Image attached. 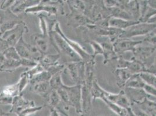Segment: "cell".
I'll return each mask as SVG.
<instances>
[{
  "instance_id": "35",
  "label": "cell",
  "mask_w": 156,
  "mask_h": 116,
  "mask_svg": "<svg viewBox=\"0 0 156 116\" xmlns=\"http://www.w3.org/2000/svg\"><path fill=\"white\" fill-rule=\"evenodd\" d=\"M39 20H40V27L41 31V34L45 36H48V29L47 24L45 17L43 15H39Z\"/></svg>"
},
{
  "instance_id": "25",
  "label": "cell",
  "mask_w": 156,
  "mask_h": 116,
  "mask_svg": "<svg viewBox=\"0 0 156 116\" xmlns=\"http://www.w3.org/2000/svg\"><path fill=\"white\" fill-rule=\"evenodd\" d=\"M46 100L48 104L51 107V109H56L61 103L60 97L57 90H52L50 92Z\"/></svg>"
},
{
  "instance_id": "31",
  "label": "cell",
  "mask_w": 156,
  "mask_h": 116,
  "mask_svg": "<svg viewBox=\"0 0 156 116\" xmlns=\"http://www.w3.org/2000/svg\"><path fill=\"white\" fill-rule=\"evenodd\" d=\"M5 59L8 60H18L20 59L18 53L16 51L15 47L9 46L5 51L3 53Z\"/></svg>"
},
{
  "instance_id": "46",
  "label": "cell",
  "mask_w": 156,
  "mask_h": 116,
  "mask_svg": "<svg viewBox=\"0 0 156 116\" xmlns=\"http://www.w3.org/2000/svg\"><path fill=\"white\" fill-rule=\"evenodd\" d=\"M3 114L4 113H2V111H0V116H3Z\"/></svg>"
},
{
  "instance_id": "9",
  "label": "cell",
  "mask_w": 156,
  "mask_h": 116,
  "mask_svg": "<svg viewBox=\"0 0 156 116\" xmlns=\"http://www.w3.org/2000/svg\"><path fill=\"white\" fill-rule=\"evenodd\" d=\"M122 90H124L125 95L129 100L131 104L141 102L146 99H149L151 101H156V97L148 95L143 89L124 88Z\"/></svg>"
},
{
  "instance_id": "12",
  "label": "cell",
  "mask_w": 156,
  "mask_h": 116,
  "mask_svg": "<svg viewBox=\"0 0 156 116\" xmlns=\"http://www.w3.org/2000/svg\"><path fill=\"white\" fill-rule=\"evenodd\" d=\"M92 97L90 89L85 84L82 85V113L81 116H89L91 109Z\"/></svg>"
},
{
  "instance_id": "21",
  "label": "cell",
  "mask_w": 156,
  "mask_h": 116,
  "mask_svg": "<svg viewBox=\"0 0 156 116\" xmlns=\"http://www.w3.org/2000/svg\"><path fill=\"white\" fill-rule=\"evenodd\" d=\"M117 78V84L119 88H124L125 84L133 74L128 69L126 68H117L115 70Z\"/></svg>"
},
{
  "instance_id": "13",
  "label": "cell",
  "mask_w": 156,
  "mask_h": 116,
  "mask_svg": "<svg viewBox=\"0 0 156 116\" xmlns=\"http://www.w3.org/2000/svg\"><path fill=\"white\" fill-rule=\"evenodd\" d=\"M11 105L12 107L9 112H12L16 114H18L22 110L27 108L35 107V104L33 101H29L25 99L21 94L13 97Z\"/></svg>"
},
{
  "instance_id": "43",
  "label": "cell",
  "mask_w": 156,
  "mask_h": 116,
  "mask_svg": "<svg viewBox=\"0 0 156 116\" xmlns=\"http://www.w3.org/2000/svg\"><path fill=\"white\" fill-rule=\"evenodd\" d=\"M5 58L4 57L3 53L0 52V66L5 62Z\"/></svg>"
},
{
  "instance_id": "22",
  "label": "cell",
  "mask_w": 156,
  "mask_h": 116,
  "mask_svg": "<svg viewBox=\"0 0 156 116\" xmlns=\"http://www.w3.org/2000/svg\"><path fill=\"white\" fill-rule=\"evenodd\" d=\"M61 56V54H46L43 56L39 63L42 66L44 70L54 65L59 64L58 60Z\"/></svg>"
},
{
  "instance_id": "23",
  "label": "cell",
  "mask_w": 156,
  "mask_h": 116,
  "mask_svg": "<svg viewBox=\"0 0 156 116\" xmlns=\"http://www.w3.org/2000/svg\"><path fill=\"white\" fill-rule=\"evenodd\" d=\"M145 84L140 77L139 73L133 74L125 84L124 88L143 89Z\"/></svg>"
},
{
  "instance_id": "32",
  "label": "cell",
  "mask_w": 156,
  "mask_h": 116,
  "mask_svg": "<svg viewBox=\"0 0 156 116\" xmlns=\"http://www.w3.org/2000/svg\"><path fill=\"white\" fill-rule=\"evenodd\" d=\"M29 82H30V80L27 77L26 72L23 73L20 76V81L17 83L18 85L20 94H21V93L22 92V91L24 90V88L26 87L28 84H29Z\"/></svg>"
},
{
  "instance_id": "39",
  "label": "cell",
  "mask_w": 156,
  "mask_h": 116,
  "mask_svg": "<svg viewBox=\"0 0 156 116\" xmlns=\"http://www.w3.org/2000/svg\"><path fill=\"white\" fill-rule=\"evenodd\" d=\"M144 41L152 44L153 46H156V30H154L146 35Z\"/></svg>"
},
{
  "instance_id": "20",
  "label": "cell",
  "mask_w": 156,
  "mask_h": 116,
  "mask_svg": "<svg viewBox=\"0 0 156 116\" xmlns=\"http://www.w3.org/2000/svg\"><path fill=\"white\" fill-rule=\"evenodd\" d=\"M132 104H136L140 109L150 116H156V101L146 99L141 102Z\"/></svg>"
},
{
  "instance_id": "34",
  "label": "cell",
  "mask_w": 156,
  "mask_h": 116,
  "mask_svg": "<svg viewBox=\"0 0 156 116\" xmlns=\"http://www.w3.org/2000/svg\"><path fill=\"white\" fill-rule=\"evenodd\" d=\"M90 44L91 45L93 50V53L92 55H93L94 57H96L98 55H103V49L100 43L95 41H91L90 42Z\"/></svg>"
},
{
  "instance_id": "14",
  "label": "cell",
  "mask_w": 156,
  "mask_h": 116,
  "mask_svg": "<svg viewBox=\"0 0 156 116\" xmlns=\"http://www.w3.org/2000/svg\"><path fill=\"white\" fill-rule=\"evenodd\" d=\"M140 23L139 20H125L121 18L111 17L108 20V26L112 28L124 30L125 29Z\"/></svg>"
},
{
  "instance_id": "26",
  "label": "cell",
  "mask_w": 156,
  "mask_h": 116,
  "mask_svg": "<svg viewBox=\"0 0 156 116\" xmlns=\"http://www.w3.org/2000/svg\"><path fill=\"white\" fill-rule=\"evenodd\" d=\"M51 77V75L48 71L44 70L34 76L30 80L29 84L33 85L41 82H49Z\"/></svg>"
},
{
  "instance_id": "11",
  "label": "cell",
  "mask_w": 156,
  "mask_h": 116,
  "mask_svg": "<svg viewBox=\"0 0 156 116\" xmlns=\"http://www.w3.org/2000/svg\"><path fill=\"white\" fill-rule=\"evenodd\" d=\"M156 52V46H140L138 45L133 52V58L137 60L142 62L143 64L149 59L153 55H154Z\"/></svg>"
},
{
  "instance_id": "27",
  "label": "cell",
  "mask_w": 156,
  "mask_h": 116,
  "mask_svg": "<svg viewBox=\"0 0 156 116\" xmlns=\"http://www.w3.org/2000/svg\"><path fill=\"white\" fill-rule=\"evenodd\" d=\"M101 99L108 106V107L112 111L115 113L117 115H118L119 116H128L127 110L123 109V108L118 106L117 104L111 102L104 97H102Z\"/></svg>"
},
{
  "instance_id": "30",
  "label": "cell",
  "mask_w": 156,
  "mask_h": 116,
  "mask_svg": "<svg viewBox=\"0 0 156 116\" xmlns=\"http://www.w3.org/2000/svg\"><path fill=\"white\" fill-rule=\"evenodd\" d=\"M2 93H3L8 97H11L12 98L20 95L17 83L5 87L4 88Z\"/></svg>"
},
{
  "instance_id": "10",
  "label": "cell",
  "mask_w": 156,
  "mask_h": 116,
  "mask_svg": "<svg viewBox=\"0 0 156 116\" xmlns=\"http://www.w3.org/2000/svg\"><path fill=\"white\" fill-rule=\"evenodd\" d=\"M54 4V2H48V1H41L39 2L38 4L27 8L25 12L27 13L46 12L49 15H57L58 9L53 5Z\"/></svg>"
},
{
  "instance_id": "40",
  "label": "cell",
  "mask_w": 156,
  "mask_h": 116,
  "mask_svg": "<svg viewBox=\"0 0 156 116\" xmlns=\"http://www.w3.org/2000/svg\"><path fill=\"white\" fill-rule=\"evenodd\" d=\"M2 2L0 5V10L5 11L10 9L15 2V1H4Z\"/></svg>"
},
{
  "instance_id": "3",
  "label": "cell",
  "mask_w": 156,
  "mask_h": 116,
  "mask_svg": "<svg viewBox=\"0 0 156 116\" xmlns=\"http://www.w3.org/2000/svg\"><path fill=\"white\" fill-rule=\"evenodd\" d=\"M53 30L55 32L58 33L61 37L63 38V39L67 43V44L71 46L72 49L78 54V55L80 56V58L82 59V61L84 63L89 62L91 60L95 59V57H94L92 54H90L89 53L86 51L85 49L80 45V44H79L76 41H72L71 39L68 38L66 36L65 34L62 31V29L60 27V25L58 22L55 23Z\"/></svg>"
},
{
  "instance_id": "41",
  "label": "cell",
  "mask_w": 156,
  "mask_h": 116,
  "mask_svg": "<svg viewBox=\"0 0 156 116\" xmlns=\"http://www.w3.org/2000/svg\"><path fill=\"white\" fill-rule=\"evenodd\" d=\"M9 47L7 41L0 37V52L4 53Z\"/></svg>"
},
{
  "instance_id": "28",
  "label": "cell",
  "mask_w": 156,
  "mask_h": 116,
  "mask_svg": "<svg viewBox=\"0 0 156 116\" xmlns=\"http://www.w3.org/2000/svg\"><path fill=\"white\" fill-rule=\"evenodd\" d=\"M62 74V71L59 72L57 73L56 74L52 76L51 78L49 81V83H50V87L52 90H57L64 84L63 83L62 80V77H61Z\"/></svg>"
},
{
  "instance_id": "17",
  "label": "cell",
  "mask_w": 156,
  "mask_h": 116,
  "mask_svg": "<svg viewBox=\"0 0 156 116\" xmlns=\"http://www.w3.org/2000/svg\"><path fill=\"white\" fill-rule=\"evenodd\" d=\"M85 63V83L84 84L89 88L91 89L93 81L94 80V66L95 59L91 60Z\"/></svg>"
},
{
  "instance_id": "1",
  "label": "cell",
  "mask_w": 156,
  "mask_h": 116,
  "mask_svg": "<svg viewBox=\"0 0 156 116\" xmlns=\"http://www.w3.org/2000/svg\"><path fill=\"white\" fill-rule=\"evenodd\" d=\"M154 30H156V23L140 22L122 30L119 39H130L136 36H146Z\"/></svg>"
},
{
  "instance_id": "29",
  "label": "cell",
  "mask_w": 156,
  "mask_h": 116,
  "mask_svg": "<svg viewBox=\"0 0 156 116\" xmlns=\"http://www.w3.org/2000/svg\"><path fill=\"white\" fill-rule=\"evenodd\" d=\"M139 75L145 84L156 87V74L149 72H142L139 73Z\"/></svg>"
},
{
  "instance_id": "33",
  "label": "cell",
  "mask_w": 156,
  "mask_h": 116,
  "mask_svg": "<svg viewBox=\"0 0 156 116\" xmlns=\"http://www.w3.org/2000/svg\"><path fill=\"white\" fill-rule=\"evenodd\" d=\"M44 69L42 67V66L40 63H37L35 66H34L32 69H30L29 70L26 71V74L29 80H30L34 76L44 71Z\"/></svg>"
},
{
  "instance_id": "5",
  "label": "cell",
  "mask_w": 156,
  "mask_h": 116,
  "mask_svg": "<svg viewBox=\"0 0 156 116\" xmlns=\"http://www.w3.org/2000/svg\"><path fill=\"white\" fill-rule=\"evenodd\" d=\"M64 88L67 92L70 106L74 107L78 114L82 113V85H75L68 86L64 85Z\"/></svg>"
},
{
  "instance_id": "38",
  "label": "cell",
  "mask_w": 156,
  "mask_h": 116,
  "mask_svg": "<svg viewBox=\"0 0 156 116\" xmlns=\"http://www.w3.org/2000/svg\"><path fill=\"white\" fill-rule=\"evenodd\" d=\"M143 90L148 95L151 97H156V87L145 84L143 87Z\"/></svg>"
},
{
  "instance_id": "16",
  "label": "cell",
  "mask_w": 156,
  "mask_h": 116,
  "mask_svg": "<svg viewBox=\"0 0 156 116\" xmlns=\"http://www.w3.org/2000/svg\"><path fill=\"white\" fill-rule=\"evenodd\" d=\"M40 1H15L13 5L10 8L12 13L16 15L25 12L27 8L38 4Z\"/></svg>"
},
{
  "instance_id": "42",
  "label": "cell",
  "mask_w": 156,
  "mask_h": 116,
  "mask_svg": "<svg viewBox=\"0 0 156 116\" xmlns=\"http://www.w3.org/2000/svg\"><path fill=\"white\" fill-rule=\"evenodd\" d=\"M50 116H60L59 113L55 109H51L50 110Z\"/></svg>"
},
{
  "instance_id": "24",
  "label": "cell",
  "mask_w": 156,
  "mask_h": 116,
  "mask_svg": "<svg viewBox=\"0 0 156 116\" xmlns=\"http://www.w3.org/2000/svg\"><path fill=\"white\" fill-rule=\"evenodd\" d=\"M20 66H22L20 59L18 60L5 59V62L0 66V71L12 72Z\"/></svg>"
},
{
  "instance_id": "44",
  "label": "cell",
  "mask_w": 156,
  "mask_h": 116,
  "mask_svg": "<svg viewBox=\"0 0 156 116\" xmlns=\"http://www.w3.org/2000/svg\"><path fill=\"white\" fill-rule=\"evenodd\" d=\"M3 116H18V114L12 112H9L8 113H4Z\"/></svg>"
},
{
  "instance_id": "2",
  "label": "cell",
  "mask_w": 156,
  "mask_h": 116,
  "mask_svg": "<svg viewBox=\"0 0 156 116\" xmlns=\"http://www.w3.org/2000/svg\"><path fill=\"white\" fill-rule=\"evenodd\" d=\"M15 48L20 58L29 59L39 63L43 55L34 45H30L27 43L22 37L20 38Z\"/></svg>"
},
{
  "instance_id": "18",
  "label": "cell",
  "mask_w": 156,
  "mask_h": 116,
  "mask_svg": "<svg viewBox=\"0 0 156 116\" xmlns=\"http://www.w3.org/2000/svg\"><path fill=\"white\" fill-rule=\"evenodd\" d=\"M100 44L103 49V56L104 58V64H107L112 60L118 59V56L114 51L113 44L111 42L110 40L108 41H104L100 43Z\"/></svg>"
},
{
  "instance_id": "7",
  "label": "cell",
  "mask_w": 156,
  "mask_h": 116,
  "mask_svg": "<svg viewBox=\"0 0 156 116\" xmlns=\"http://www.w3.org/2000/svg\"><path fill=\"white\" fill-rule=\"evenodd\" d=\"M142 43V41H135L130 39H118L112 44L114 51L118 56H120L128 52H133L136 46Z\"/></svg>"
},
{
  "instance_id": "36",
  "label": "cell",
  "mask_w": 156,
  "mask_h": 116,
  "mask_svg": "<svg viewBox=\"0 0 156 116\" xmlns=\"http://www.w3.org/2000/svg\"><path fill=\"white\" fill-rule=\"evenodd\" d=\"M43 108L42 106L40 107H30V108H27L26 109L23 110L22 111L18 113L17 114L18 116H28L32 114H33L34 113H36L39 110Z\"/></svg>"
},
{
  "instance_id": "19",
  "label": "cell",
  "mask_w": 156,
  "mask_h": 116,
  "mask_svg": "<svg viewBox=\"0 0 156 116\" xmlns=\"http://www.w3.org/2000/svg\"><path fill=\"white\" fill-rule=\"evenodd\" d=\"M30 90L46 99L51 88L49 82H41L30 85Z\"/></svg>"
},
{
  "instance_id": "8",
  "label": "cell",
  "mask_w": 156,
  "mask_h": 116,
  "mask_svg": "<svg viewBox=\"0 0 156 116\" xmlns=\"http://www.w3.org/2000/svg\"><path fill=\"white\" fill-rule=\"evenodd\" d=\"M102 97L105 98L108 101L125 109L127 110L130 108L131 106L129 100L125 95L123 90H121L118 94H112L104 90L103 94L100 99H101Z\"/></svg>"
},
{
  "instance_id": "4",
  "label": "cell",
  "mask_w": 156,
  "mask_h": 116,
  "mask_svg": "<svg viewBox=\"0 0 156 116\" xmlns=\"http://www.w3.org/2000/svg\"><path fill=\"white\" fill-rule=\"evenodd\" d=\"M28 32V29L26 24L22 21L19 24L16 25L13 29L4 32L1 37L7 41L9 46L15 47L20 38L23 34Z\"/></svg>"
},
{
  "instance_id": "45",
  "label": "cell",
  "mask_w": 156,
  "mask_h": 116,
  "mask_svg": "<svg viewBox=\"0 0 156 116\" xmlns=\"http://www.w3.org/2000/svg\"><path fill=\"white\" fill-rule=\"evenodd\" d=\"M127 111H128V116H136L133 113V112L132 111V110L130 109V107L127 109Z\"/></svg>"
},
{
  "instance_id": "15",
  "label": "cell",
  "mask_w": 156,
  "mask_h": 116,
  "mask_svg": "<svg viewBox=\"0 0 156 116\" xmlns=\"http://www.w3.org/2000/svg\"><path fill=\"white\" fill-rule=\"evenodd\" d=\"M48 36L40 34H33L32 41L34 46L37 48L41 54L44 56L47 54L48 49Z\"/></svg>"
},
{
  "instance_id": "6",
  "label": "cell",
  "mask_w": 156,
  "mask_h": 116,
  "mask_svg": "<svg viewBox=\"0 0 156 116\" xmlns=\"http://www.w3.org/2000/svg\"><path fill=\"white\" fill-rule=\"evenodd\" d=\"M75 85L85 83V63L83 62H69L65 67Z\"/></svg>"
},
{
  "instance_id": "37",
  "label": "cell",
  "mask_w": 156,
  "mask_h": 116,
  "mask_svg": "<svg viewBox=\"0 0 156 116\" xmlns=\"http://www.w3.org/2000/svg\"><path fill=\"white\" fill-rule=\"evenodd\" d=\"M13 98L8 97L3 93H0V105H9L12 103Z\"/></svg>"
}]
</instances>
